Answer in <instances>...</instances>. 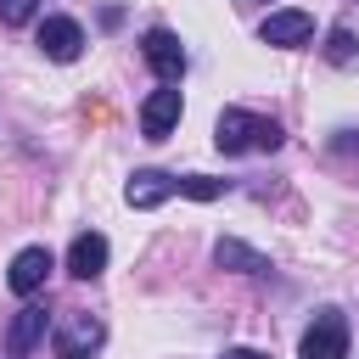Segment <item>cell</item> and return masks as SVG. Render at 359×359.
Instances as JSON below:
<instances>
[{"label":"cell","instance_id":"obj_1","mask_svg":"<svg viewBox=\"0 0 359 359\" xmlns=\"http://www.w3.org/2000/svg\"><path fill=\"white\" fill-rule=\"evenodd\" d=\"M280 123L275 118H252V112H241V107H224L219 112V123H213V146L224 151V157H236V151H280Z\"/></svg>","mask_w":359,"mask_h":359},{"label":"cell","instance_id":"obj_2","mask_svg":"<svg viewBox=\"0 0 359 359\" xmlns=\"http://www.w3.org/2000/svg\"><path fill=\"white\" fill-rule=\"evenodd\" d=\"M297 359H348V320L342 309H320L297 342Z\"/></svg>","mask_w":359,"mask_h":359},{"label":"cell","instance_id":"obj_3","mask_svg":"<svg viewBox=\"0 0 359 359\" xmlns=\"http://www.w3.org/2000/svg\"><path fill=\"white\" fill-rule=\"evenodd\" d=\"M101 342H107V325H101L95 314H67V320L56 325V337H50L56 359H95Z\"/></svg>","mask_w":359,"mask_h":359},{"label":"cell","instance_id":"obj_4","mask_svg":"<svg viewBox=\"0 0 359 359\" xmlns=\"http://www.w3.org/2000/svg\"><path fill=\"white\" fill-rule=\"evenodd\" d=\"M140 56H146V67H151L163 84H180V79H185V45H180L174 28H151V34L140 39Z\"/></svg>","mask_w":359,"mask_h":359},{"label":"cell","instance_id":"obj_5","mask_svg":"<svg viewBox=\"0 0 359 359\" xmlns=\"http://www.w3.org/2000/svg\"><path fill=\"white\" fill-rule=\"evenodd\" d=\"M258 39H264V45H280V50H297V45H309V39H314V17H309V11H297V6L269 11V17L258 22Z\"/></svg>","mask_w":359,"mask_h":359},{"label":"cell","instance_id":"obj_6","mask_svg":"<svg viewBox=\"0 0 359 359\" xmlns=\"http://www.w3.org/2000/svg\"><path fill=\"white\" fill-rule=\"evenodd\" d=\"M180 112H185V101H180V90H174V84L151 90V95L140 101V135H146V140H168V135H174V123H180Z\"/></svg>","mask_w":359,"mask_h":359},{"label":"cell","instance_id":"obj_7","mask_svg":"<svg viewBox=\"0 0 359 359\" xmlns=\"http://www.w3.org/2000/svg\"><path fill=\"white\" fill-rule=\"evenodd\" d=\"M168 196H180V174H163V168H135L129 185H123V202L129 208H163Z\"/></svg>","mask_w":359,"mask_h":359},{"label":"cell","instance_id":"obj_8","mask_svg":"<svg viewBox=\"0 0 359 359\" xmlns=\"http://www.w3.org/2000/svg\"><path fill=\"white\" fill-rule=\"evenodd\" d=\"M50 269H56L50 247H22V252L11 258V269H6V286H11L17 297H34V292L50 280Z\"/></svg>","mask_w":359,"mask_h":359},{"label":"cell","instance_id":"obj_9","mask_svg":"<svg viewBox=\"0 0 359 359\" xmlns=\"http://www.w3.org/2000/svg\"><path fill=\"white\" fill-rule=\"evenodd\" d=\"M34 39H39V50H45L50 62H79V50H84V28H79L73 17H45V22L34 28Z\"/></svg>","mask_w":359,"mask_h":359},{"label":"cell","instance_id":"obj_10","mask_svg":"<svg viewBox=\"0 0 359 359\" xmlns=\"http://www.w3.org/2000/svg\"><path fill=\"white\" fill-rule=\"evenodd\" d=\"M101 269H107V236H101V230H79L73 247H67V275L95 280Z\"/></svg>","mask_w":359,"mask_h":359},{"label":"cell","instance_id":"obj_11","mask_svg":"<svg viewBox=\"0 0 359 359\" xmlns=\"http://www.w3.org/2000/svg\"><path fill=\"white\" fill-rule=\"evenodd\" d=\"M45 337V309L39 303H22L17 314H11V331H6V353L11 359H28V348Z\"/></svg>","mask_w":359,"mask_h":359},{"label":"cell","instance_id":"obj_12","mask_svg":"<svg viewBox=\"0 0 359 359\" xmlns=\"http://www.w3.org/2000/svg\"><path fill=\"white\" fill-rule=\"evenodd\" d=\"M213 264H219V269H241V275H264V269H269V258H264L258 247L236 241V236H219V247H213Z\"/></svg>","mask_w":359,"mask_h":359},{"label":"cell","instance_id":"obj_13","mask_svg":"<svg viewBox=\"0 0 359 359\" xmlns=\"http://www.w3.org/2000/svg\"><path fill=\"white\" fill-rule=\"evenodd\" d=\"M325 62H337V67L353 62V34H348V28H331V34H325Z\"/></svg>","mask_w":359,"mask_h":359},{"label":"cell","instance_id":"obj_14","mask_svg":"<svg viewBox=\"0 0 359 359\" xmlns=\"http://www.w3.org/2000/svg\"><path fill=\"white\" fill-rule=\"evenodd\" d=\"M34 11H39V0H0V22H6V28L34 22Z\"/></svg>","mask_w":359,"mask_h":359},{"label":"cell","instance_id":"obj_15","mask_svg":"<svg viewBox=\"0 0 359 359\" xmlns=\"http://www.w3.org/2000/svg\"><path fill=\"white\" fill-rule=\"evenodd\" d=\"M219 359H269V353H258V348H224Z\"/></svg>","mask_w":359,"mask_h":359}]
</instances>
